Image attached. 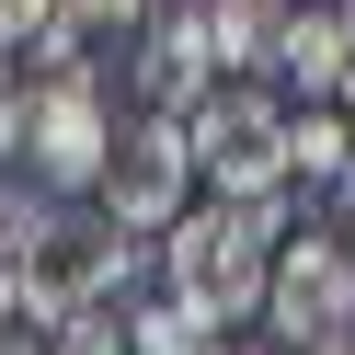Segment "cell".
<instances>
[{"mask_svg": "<svg viewBox=\"0 0 355 355\" xmlns=\"http://www.w3.org/2000/svg\"><path fill=\"white\" fill-rule=\"evenodd\" d=\"M103 149H115V115H103V80L92 69H69V80H35V103H24V172L46 195H69V184H103Z\"/></svg>", "mask_w": 355, "mask_h": 355, "instance_id": "5b68a950", "label": "cell"}, {"mask_svg": "<svg viewBox=\"0 0 355 355\" xmlns=\"http://www.w3.org/2000/svg\"><path fill=\"white\" fill-rule=\"evenodd\" d=\"M184 149L218 207H275L286 195V103L263 80H207L184 103Z\"/></svg>", "mask_w": 355, "mask_h": 355, "instance_id": "7a4b0ae2", "label": "cell"}, {"mask_svg": "<svg viewBox=\"0 0 355 355\" xmlns=\"http://www.w3.org/2000/svg\"><path fill=\"white\" fill-rule=\"evenodd\" d=\"M263 321H275L286 344H332V332L355 321V252H344L332 230L275 241V275H263Z\"/></svg>", "mask_w": 355, "mask_h": 355, "instance_id": "8992f818", "label": "cell"}, {"mask_svg": "<svg viewBox=\"0 0 355 355\" xmlns=\"http://www.w3.org/2000/svg\"><path fill=\"white\" fill-rule=\"evenodd\" d=\"M298 0H195V46H207V80H241V69H275V35Z\"/></svg>", "mask_w": 355, "mask_h": 355, "instance_id": "52a82bcc", "label": "cell"}, {"mask_svg": "<svg viewBox=\"0 0 355 355\" xmlns=\"http://www.w3.org/2000/svg\"><path fill=\"white\" fill-rule=\"evenodd\" d=\"M184 184H195V149H184V115H138L115 149H103V218L126 241L172 230L184 218Z\"/></svg>", "mask_w": 355, "mask_h": 355, "instance_id": "277c9868", "label": "cell"}, {"mask_svg": "<svg viewBox=\"0 0 355 355\" xmlns=\"http://www.w3.org/2000/svg\"><path fill=\"white\" fill-rule=\"evenodd\" d=\"M12 161H24V80L0 69V172H12Z\"/></svg>", "mask_w": 355, "mask_h": 355, "instance_id": "8fae6325", "label": "cell"}, {"mask_svg": "<svg viewBox=\"0 0 355 355\" xmlns=\"http://www.w3.org/2000/svg\"><path fill=\"white\" fill-rule=\"evenodd\" d=\"M149 24V0H58V35L69 46H92V35H138Z\"/></svg>", "mask_w": 355, "mask_h": 355, "instance_id": "30bf717a", "label": "cell"}, {"mask_svg": "<svg viewBox=\"0 0 355 355\" xmlns=\"http://www.w3.org/2000/svg\"><path fill=\"white\" fill-rule=\"evenodd\" d=\"M138 275V241L115 230V218H69L58 207L46 230L24 241V286L46 321H80V309H115V286Z\"/></svg>", "mask_w": 355, "mask_h": 355, "instance_id": "3957f363", "label": "cell"}, {"mask_svg": "<svg viewBox=\"0 0 355 355\" xmlns=\"http://www.w3.org/2000/svg\"><path fill=\"white\" fill-rule=\"evenodd\" d=\"M309 355H355V344H344V332H332V344H309Z\"/></svg>", "mask_w": 355, "mask_h": 355, "instance_id": "7c38bea8", "label": "cell"}, {"mask_svg": "<svg viewBox=\"0 0 355 355\" xmlns=\"http://www.w3.org/2000/svg\"><path fill=\"white\" fill-rule=\"evenodd\" d=\"M126 355H218V344L184 298H149V309H126Z\"/></svg>", "mask_w": 355, "mask_h": 355, "instance_id": "9c48e42d", "label": "cell"}, {"mask_svg": "<svg viewBox=\"0 0 355 355\" xmlns=\"http://www.w3.org/2000/svg\"><path fill=\"white\" fill-rule=\"evenodd\" d=\"M275 69L298 80V92H344V69H355V35H344V12H286V35H275Z\"/></svg>", "mask_w": 355, "mask_h": 355, "instance_id": "ba28073f", "label": "cell"}, {"mask_svg": "<svg viewBox=\"0 0 355 355\" xmlns=\"http://www.w3.org/2000/svg\"><path fill=\"white\" fill-rule=\"evenodd\" d=\"M344 126H355V69H344Z\"/></svg>", "mask_w": 355, "mask_h": 355, "instance_id": "5bb4252c", "label": "cell"}, {"mask_svg": "<svg viewBox=\"0 0 355 355\" xmlns=\"http://www.w3.org/2000/svg\"><path fill=\"white\" fill-rule=\"evenodd\" d=\"M218 355H275V344H218Z\"/></svg>", "mask_w": 355, "mask_h": 355, "instance_id": "4fadbf2b", "label": "cell"}, {"mask_svg": "<svg viewBox=\"0 0 355 355\" xmlns=\"http://www.w3.org/2000/svg\"><path fill=\"white\" fill-rule=\"evenodd\" d=\"M275 207H195L161 230V263H172V298L195 321H241L263 309V275H275Z\"/></svg>", "mask_w": 355, "mask_h": 355, "instance_id": "6da1fadb", "label": "cell"}]
</instances>
